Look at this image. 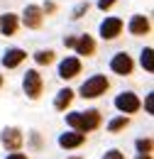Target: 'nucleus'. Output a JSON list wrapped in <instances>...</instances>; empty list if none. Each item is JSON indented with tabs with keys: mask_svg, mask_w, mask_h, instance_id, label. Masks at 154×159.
I'll return each instance as SVG.
<instances>
[{
	"mask_svg": "<svg viewBox=\"0 0 154 159\" xmlns=\"http://www.w3.org/2000/svg\"><path fill=\"white\" fill-rule=\"evenodd\" d=\"M108 86H110V83H108L105 76H100V74H98V76H91V79L81 86V96H83V98H98V96H103V93L108 91Z\"/></svg>",
	"mask_w": 154,
	"mask_h": 159,
	"instance_id": "1",
	"label": "nucleus"
},
{
	"mask_svg": "<svg viewBox=\"0 0 154 159\" xmlns=\"http://www.w3.org/2000/svg\"><path fill=\"white\" fill-rule=\"evenodd\" d=\"M115 108L120 113H125V115H130V113H137L139 110V98H137L132 91H125V93H120L115 98Z\"/></svg>",
	"mask_w": 154,
	"mask_h": 159,
	"instance_id": "2",
	"label": "nucleus"
},
{
	"mask_svg": "<svg viewBox=\"0 0 154 159\" xmlns=\"http://www.w3.org/2000/svg\"><path fill=\"white\" fill-rule=\"evenodd\" d=\"M132 57L127 54V52H117L115 57L110 59V69L115 71V74H120V76H130L132 74Z\"/></svg>",
	"mask_w": 154,
	"mask_h": 159,
	"instance_id": "3",
	"label": "nucleus"
},
{
	"mask_svg": "<svg viewBox=\"0 0 154 159\" xmlns=\"http://www.w3.org/2000/svg\"><path fill=\"white\" fill-rule=\"evenodd\" d=\"M22 88L29 98H39L42 96V76L39 71H27L25 79H22Z\"/></svg>",
	"mask_w": 154,
	"mask_h": 159,
	"instance_id": "4",
	"label": "nucleus"
},
{
	"mask_svg": "<svg viewBox=\"0 0 154 159\" xmlns=\"http://www.w3.org/2000/svg\"><path fill=\"white\" fill-rule=\"evenodd\" d=\"M42 20H44V10L37 7V5H27L25 12H22V22L27 30H39L42 27Z\"/></svg>",
	"mask_w": 154,
	"mask_h": 159,
	"instance_id": "5",
	"label": "nucleus"
},
{
	"mask_svg": "<svg viewBox=\"0 0 154 159\" xmlns=\"http://www.w3.org/2000/svg\"><path fill=\"white\" fill-rule=\"evenodd\" d=\"M120 32H122V20L120 17H105L100 22V37L103 39H115V37H120Z\"/></svg>",
	"mask_w": 154,
	"mask_h": 159,
	"instance_id": "6",
	"label": "nucleus"
},
{
	"mask_svg": "<svg viewBox=\"0 0 154 159\" xmlns=\"http://www.w3.org/2000/svg\"><path fill=\"white\" fill-rule=\"evenodd\" d=\"M81 74V61L76 57H66V59L59 64V76L66 81V79H76Z\"/></svg>",
	"mask_w": 154,
	"mask_h": 159,
	"instance_id": "7",
	"label": "nucleus"
},
{
	"mask_svg": "<svg viewBox=\"0 0 154 159\" xmlns=\"http://www.w3.org/2000/svg\"><path fill=\"white\" fill-rule=\"evenodd\" d=\"M0 139H2V144L7 147V149H20V144H22V132H20L17 127H5L2 130V135H0Z\"/></svg>",
	"mask_w": 154,
	"mask_h": 159,
	"instance_id": "8",
	"label": "nucleus"
},
{
	"mask_svg": "<svg viewBox=\"0 0 154 159\" xmlns=\"http://www.w3.org/2000/svg\"><path fill=\"white\" fill-rule=\"evenodd\" d=\"M0 32L5 37H12L17 32V15L15 12H2L0 15Z\"/></svg>",
	"mask_w": 154,
	"mask_h": 159,
	"instance_id": "9",
	"label": "nucleus"
},
{
	"mask_svg": "<svg viewBox=\"0 0 154 159\" xmlns=\"http://www.w3.org/2000/svg\"><path fill=\"white\" fill-rule=\"evenodd\" d=\"M83 139H86V132H66V135H61L59 137V144L64 147V149H74V147H81L83 144Z\"/></svg>",
	"mask_w": 154,
	"mask_h": 159,
	"instance_id": "10",
	"label": "nucleus"
},
{
	"mask_svg": "<svg viewBox=\"0 0 154 159\" xmlns=\"http://www.w3.org/2000/svg\"><path fill=\"white\" fill-rule=\"evenodd\" d=\"M74 49L78 52V57H91V54L96 52V42H93V37L83 34V37H76V44H74Z\"/></svg>",
	"mask_w": 154,
	"mask_h": 159,
	"instance_id": "11",
	"label": "nucleus"
},
{
	"mask_svg": "<svg viewBox=\"0 0 154 159\" xmlns=\"http://www.w3.org/2000/svg\"><path fill=\"white\" fill-rule=\"evenodd\" d=\"M100 125V113L98 110H88V113H81V132H91Z\"/></svg>",
	"mask_w": 154,
	"mask_h": 159,
	"instance_id": "12",
	"label": "nucleus"
},
{
	"mask_svg": "<svg viewBox=\"0 0 154 159\" xmlns=\"http://www.w3.org/2000/svg\"><path fill=\"white\" fill-rule=\"evenodd\" d=\"M132 34H147L149 30H152V25H149V17H144V15H135L132 20H130V27H127Z\"/></svg>",
	"mask_w": 154,
	"mask_h": 159,
	"instance_id": "13",
	"label": "nucleus"
},
{
	"mask_svg": "<svg viewBox=\"0 0 154 159\" xmlns=\"http://www.w3.org/2000/svg\"><path fill=\"white\" fill-rule=\"evenodd\" d=\"M25 59H27V54H25L22 49H7V52H5V57H2V66L15 69V66H20Z\"/></svg>",
	"mask_w": 154,
	"mask_h": 159,
	"instance_id": "14",
	"label": "nucleus"
},
{
	"mask_svg": "<svg viewBox=\"0 0 154 159\" xmlns=\"http://www.w3.org/2000/svg\"><path fill=\"white\" fill-rule=\"evenodd\" d=\"M74 100V91L71 88H64V91H59L57 93V100H54V108L57 110H66V105Z\"/></svg>",
	"mask_w": 154,
	"mask_h": 159,
	"instance_id": "15",
	"label": "nucleus"
},
{
	"mask_svg": "<svg viewBox=\"0 0 154 159\" xmlns=\"http://www.w3.org/2000/svg\"><path fill=\"white\" fill-rule=\"evenodd\" d=\"M34 61L42 64V66H44V64H52V61H54V52H52V49H39L37 54H34Z\"/></svg>",
	"mask_w": 154,
	"mask_h": 159,
	"instance_id": "16",
	"label": "nucleus"
},
{
	"mask_svg": "<svg viewBox=\"0 0 154 159\" xmlns=\"http://www.w3.org/2000/svg\"><path fill=\"white\" fill-rule=\"evenodd\" d=\"M139 61H142L144 71H149V74H152V71H154V64H152V47L142 49V57H139Z\"/></svg>",
	"mask_w": 154,
	"mask_h": 159,
	"instance_id": "17",
	"label": "nucleus"
},
{
	"mask_svg": "<svg viewBox=\"0 0 154 159\" xmlns=\"http://www.w3.org/2000/svg\"><path fill=\"white\" fill-rule=\"evenodd\" d=\"M127 122H130V120L125 118V115H120V118L110 120V125H108V130H110V132H117V130H122V127H127Z\"/></svg>",
	"mask_w": 154,
	"mask_h": 159,
	"instance_id": "18",
	"label": "nucleus"
},
{
	"mask_svg": "<svg viewBox=\"0 0 154 159\" xmlns=\"http://www.w3.org/2000/svg\"><path fill=\"white\" fill-rule=\"evenodd\" d=\"M137 152L139 154H149L152 152V139H137Z\"/></svg>",
	"mask_w": 154,
	"mask_h": 159,
	"instance_id": "19",
	"label": "nucleus"
},
{
	"mask_svg": "<svg viewBox=\"0 0 154 159\" xmlns=\"http://www.w3.org/2000/svg\"><path fill=\"white\" fill-rule=\"evenodd\" d=\"M88 7H91L88 2H81V5H76V10H74V20H78L83 12H88Z\"/></svg>",
	"mask_w": 154,
	"mask_h": 159,
	"instance_id": "20",
	"label": "nucleus"
},
{
	"mask_svg": "<svg viewBox=\"0 0 154 159\" xmlns=\"http://www.w3.org/2000/svg\"><path fill=\"white\" fill-rule=\"evenodd\" d=\"M103 159H125V154H122L120 149H110V152H105Z\"/></svg>",
	"mask_w": 154,
	"mask_h": 159,
	"instance_id": "21",
	"label": "nucleus"
},
{
	"mask_svg": "<svg viewBox=\"0 0 154 159\" xmlns=\"http://www.w3.org/2000/svg\"><path fill=\"white\" fill-rule=\"evenodd\" d=\"M115 2L117 0H98V7H100V10H108V7H113Z\"/></svg>",
	"mask_w": 154,
	"mask_h": 159,
	"instance_id": "22",
	"label": "nucleus"
},
{
	"mask_svg": "<svg viewBox=\"0 0 154 159\" xmlns=\"http://www.w3.org/2000/svg\"><path fill=\"white\" fill-rule=\"evenodd\" d=\"M147 113H149V115L154 113V96H152V93L147 96Z\"/></svg>",
	"mask_w": 154,
	"mask_h": 159,
	"instance_id": "23",
	"label": "nucleus"
},
{
	"mask_svg": "<svg viewBox=\"0 0 154 159\" xmlns=\"http://www.w3.org/2000/svg\"><path fill=\"white\" fill-rule=\"evenodd\" d=\"M5 159H27V154H20V152H15V154H7Z\"/></svg>",
	"mask_w": 154,
	"mask_h": 159,
	"instance_id": "24",
	"label": "nucleus"
},
{
	"mask_svg": "<svg viewBox=\"0 0 154 159\" xmlns=\"http://www.w3.org/2000/svg\"><path fill=\"white\" fill-rule=\"evenodd\" d=\"M74 44H76V37H66L64 39V47H74Z\"/></svg>",
	"mask_w": 154,
	"mask_h": 159,
	"instance_id": "25",
	"label": "nucleus"
},
{
	"mask_svg": "<svg viewBox=\"0 0 154 159\" xmlns=\"http://www.w3.org/2000/svg\"><path fill=\"white\" fill-rule=\"evenodd\" d=\"M44 10H47V12H54V10H57V5H54V2H47V5H44Z\"/></svg>",
	"mask_w": 154,
	"mask_h": 159,
	"instance_id": "26",
	"label": "nucleus"
},
{
	"mask_svg": "<svg viewBox=\"0 0 154 159\" xmlns=\"http://www.w3.org/2000/svg\"><path fill=\"white\" fill-rule=\"evenodd\" d=\"M137 159H152V154H139Z\"/></svg>",
	"mask_w": 154,
	"mask_h": 159,
	"instance_id": "27",
	"label": "nucleus"
},
{
	"mask_svg": "<svg viewBox=\"0 0 154 159\" xmlns=\"http://www.w3.org/2000/svg\"><path fill=\"white\" fill-rule=\"evenodd\" d=\"M0 86H2V76H0Z\"/></svg>",
	"mask_w": 154,
	"mask_h": 159,
	"instance_id": "28",
	"label": "nucleus"
},
{
	"mask_svg": "<svg viewBox=\"0 0 154 159\" xmlns=\"http://www.w3.org/2000/svg\"><path fill=\"white\" fill-rule=\"evenodd\" d=\"M74 159H78V157H74Z\"/></svg>",
	"mask_w": 154,
	"mask_h": 159,
	"instance_id": "29",
	"label": "nucleus"
}]
</instances>
